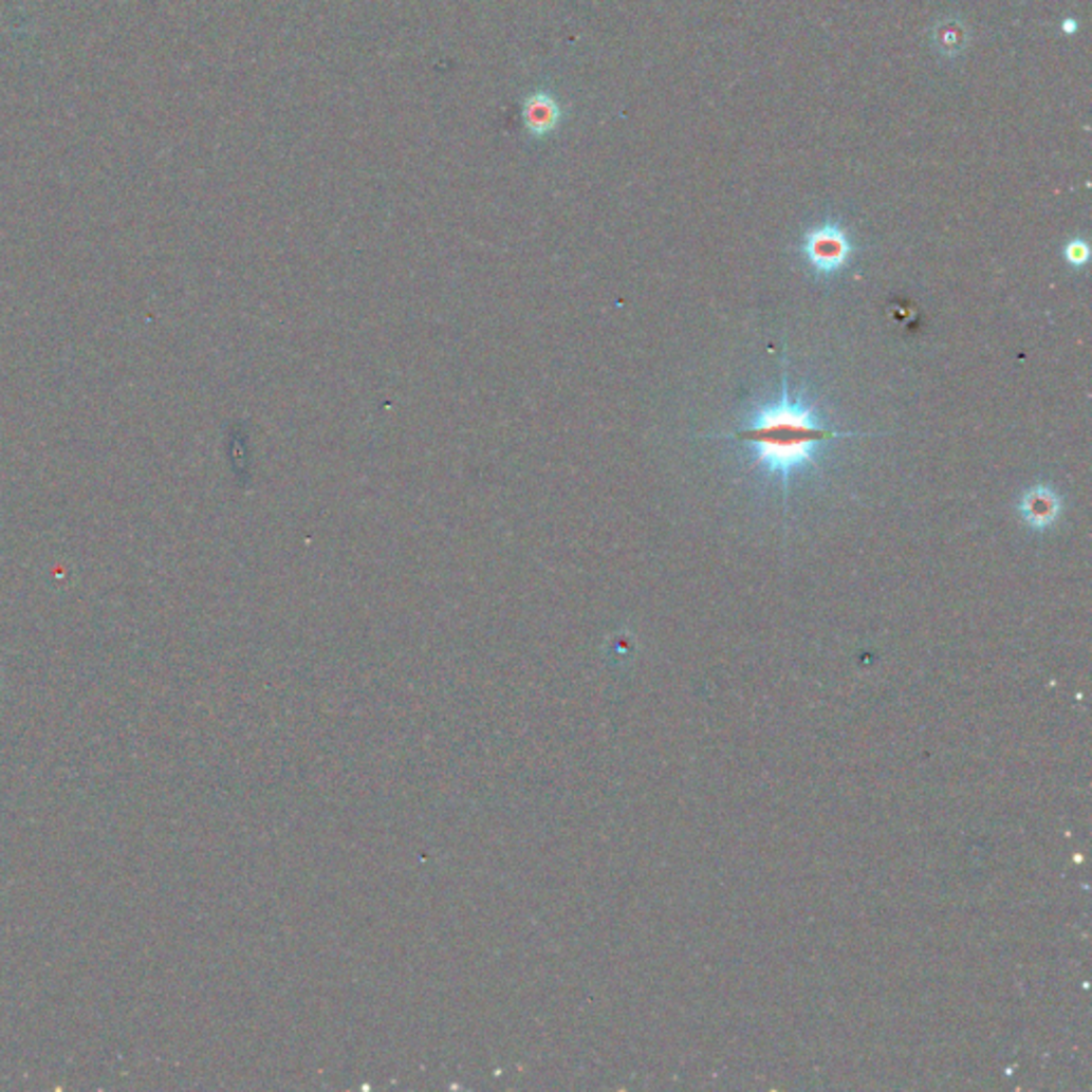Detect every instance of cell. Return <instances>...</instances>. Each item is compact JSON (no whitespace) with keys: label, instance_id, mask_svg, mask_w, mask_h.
Listing matches in <instances>:
<instances>
[{"label":"cell","instance_id":"cell-4","mask_svg":"<svg viewBox=\"0 0 1092 1092\" xmlns=\"http://www.w3.org/2000/svg\"><path fill=\"white\" fill-rule=\"evenodd\" d=\"M1065 259L1071 267H1084L1088 263V244L1084 239H1071L1065 246Z\"/></svg>","mask_w":1092,"mask_h":1092},{"label":"cell","instance_id":"cell-2","mask_svg":"<svg viewBox=\"0 0 1092 1092\" xmlns=\"http://www.w3.org/2000/svg\"><path fill=\"white\" fill-rule=\"evenodd\" d=\"M802 257L815 276L828 278L843 272L854 257V244L836 222H823L802 237Z\"/></svg>","mask_w":1092,"mask_h":1092},{"label":"cell","instance_id":"cell-1","mask_svg":"<svg viewBox=\"0 0 1092 1092\" xmlns=\"http://www.w3.org/2000/svg\"><path fill=\"white\" fill-rule=\"evenodd\" d=\"M856 433H840L826 427L811 404L790 397L788 381L783 376L781 397L760 408L754 419L739 431L723 436L745 442L754 452V463L764 474L783 484V498L794 474L817 465V448L834 438H852Z\"/></svg>","mask_w":1092,"mask_h":1092},{"label":"cell","instance_id":"cell-5","mask_svg":"<svg viewBox=\"0 0 1092 1092\" xmlns=\"http://www.w3.org/2000/svg\"><path fill=\"white\" fill-rule=\"evenodd\" d=\"M1073 29H1077V24H1075V26H1073V22H1071V20H1069V22H1067V24H1065V31H1067V33H1071V31H1073Z\"/></svg>","mask_w":1092,"mask_h":1092},{"label":"cell","instance_id":"cell-3","mask_svg":"<svg viewBox=\"0 0 1092 1092\" xmlns=\"http://www.w3.org/2000/svg\"><path fill=\"white\" fill-rule=\"evenodd\" d=\"M1020 515L1033 530H1048L1060 515V498L1050 487H1033L1020 502Z\"/></svg>","mask_w":1092,"mask_h":1092}]
</instances>
